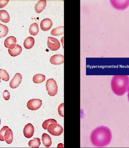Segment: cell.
Segmentation results:
<instances>
[{"label":"cell","instance_id":"cell-1","mask_svg":"<svg viewBox=\"0 0 129 148\" xmlns=\"http://www.w3.org/2000/svg\"><path fill=\"white\" fill-rule=\"evenodd\" d=\"M112 137L111 130L106 127L101 126L96 128L92 132L90 139L94 146L103 147L110 144Z\"/></svg>","mask_w":129,"mask_h":148},{"label":"cell","instance_id":"cell-2","mask_svg":"<svg viewBox=\"0 0 129 148\" xmlns=\"http://www.w3.org/2000/svg\"><path fill=\"white\" fill-rule=\"evenodd\" d=\"M113 92L118 96H122L129 89V77L128 75L114 76L111 82Z\"/></svg>","mask_w":129,"mask_h":148},{"label":"cell","instance_id":"cell-3","mask_svg":"<svg viewBox=\"0 0 129 148\" xmlns=\"http://www.w3.org/2000/svg\"><path fill=\"white\" fill-rule=\"evenodd\" d=\"M46 87L48 95L50 96H54L56 95L58 87L56 82L53 78H50L47 80Z\"/></svg>","mask_w":129,"mask_h":148},{"label":"cell","instance_id":"cell-4","mask_svg":"<svg viewBox=\"0 0 129 148\" xmlns=\"http://www.w3.org/2000/svg\"><path fill=\"white\" fill-rule=\"evenodd\" d=\"M47 130L49 134L54 136H60L63 132L62 127L57 123L49 124Z\"/></svg>","mask_w":129,"mask_h":148},{"label":"cell","instance_id":"cell-5","mask_svg":"<svg viewBox=\"0 0 129 148\" xmlns=\"http://www.w3.org/2000/svg\"><path fill=\"white\" fill-rule=\"evenodd\" d=\"M110 2L114 8L119 10H123L129 6V0H112Z\"/></svg>","mask_w":129,"mask_h":148},{"label":"cell","instance_id":"cell-6","mask_svg":"<svg viewBox=\"0 0 129 148\" xmlns=\"http://www.w3.org/2000/svg\"><path fill=\"white\" fill-rule=\"evenodd\" d=\"M47 45L48 48L51 50L56 51L60 48V43L57 38L54 37H48Z\"/></svg>","mask_w":129,"mask_h":148},{"label":"cell","instance_id":"cell-7","mask_svg":"<svg viewBox=\"0 0 129 148\" xmlns=\"http://www.w3.org/2000/svg\"><path fill=\"white\" fill-rule=\"evenodd\" d=\"M42 105V101L39 99H30L27 103V108L31 110H38Z\"/></svg>","mask_w":129,"mask_h":148},{"label":"cell","instance_id":"cell-8","mask_svg":"<svg viewBox=\"0 0 129 148\" xmlns=\"http://www.w3.org/2000/svg\"><path fill=\"white\" fill-rule=\"evenodd\" d=\"M22 76L19 73H16L10 83V86L12 89H15L19 86L21 82Z\"/></svg>","mask_w":129,"mask_h":148},{"label":"cell","instance_id":"cell-9","mask_svg":"<svg viewBox=\"0 0 129 148\" xmlns=\"http://www.w3.org/2000/svg\"><path fill=\"white\" fill-rule=\"evenodd\" d=\"M34 129L32 124L28 123L25 126L23 129V135L27 138H30L34 135Z\"/></svg>","mask_w":129,"mask_h":148},{"label":"cell","instance_id":"cell-10","mask_svg":"<svg viewBox=\"0 0 129 148\" xmlns=\"http://www.w3.org/2000/svg\"><path fill=\"white\" fill-rule=\"evenodd\" d=\"M53 26V22L49 18H45L41 21L40 23L41 29L44 32L50 29Z\"/></svg>","mask_w":129,"mask_h":148},{"label":"cell","instance_id":"cell-11","mask_svg":"<svg viewBox=\"0 0 129 148\" xmlns=\"http://www.w3.org/2000/svg\"><path fill=\"white\" fill-rule=\"evenodd\" d=\"M50 63L54 65H59L64 62V56L62 54L54 55L50 59Z\"/></svg>","mask_w":129,"mask_h":148},{"label":"cell","instance_id":"cell-12","mask_svg":"<svg viewBox=\"0 0 129 148\" xmlns=\"http://www.w3.org/2000/svg\"><path fill=\"white\" fill-rule=\"evenodd\" d=\"M16 39L14 36H10L7 37L4 41V45L7 48L10 49H13L16 46Z\"/></svg>","mask_w":129,"mask_h":148},{"label":"cell","instance_id":"cell-13","mask_svg":"<svg viewBox=\"0 0 129 148\" xmlns=\"http://www.w3.org/2000/svg\"><path fill=\"white\" fill-rule=\"evenodd\" d=\"M47 5V1L45 0H40L35 6V10L38 13L43 12Z\"/></svg>","mask_w":129,"mask_h":148},{"label":"cell","instance_id":"cell-14","mask_svg":"<svg viewBox=\"0 0 129 148\" xmlns=\"http://www.w3.org/2000/svg\"><path fill=\"white\" fill-rule=\"evenodd\" d=\"M22 51L21 47L18 44L16 45L15 47L13 49H8V52L12 57H16L21 54Z\"/></svg>","mask_w":129,"mask_h":148},{"label":"cell","instance_id":"cell-15","mask_svg":"<svg viewBox=\"0 0 129 148\" xmlns=\"http://www.w3.org/2000/svg\"><path fill=\"white\" fill-rule=\"evenodd\" d=\"M4 138L5 141L7 143V144H10L12 143L13 141V132L9 128L7 129L5 133Z\"/></svg>","mask_w":129,"mask_h":148},{"label":"cell","instance_id":"cell-16","mask_svg":"<svg viewBox=\"0 0 129 148\" xmlns=\"http://www.w3.org/2000/svg\"><path fill=\"white\" fill-rule=\"evenodd\" d=\"M42 140L43 145L46 147H49L51 146L52 140L50 136L47 134L44 133L43 134L42 136Z\"/></svg>","mask_w":129,"mask_h":148},{"label":"cell","instance_id":"cell-17","mask_svg":"<svg viewBox=\"0 0 129 148\" xmlns=\"http://www.w3.org/2000/svg\"><path fill=\"white\" fill-rule=\"evenodd\" d=\"M34 38L32 37H29L25 40L23 45L26 49H30L34 46Z\"/></svg>","mask_w":129,"mask_h":148},{"label":"cell","instance_id":"cell-18","mask_svg":"<svg viewBox=\"0 0 129 148\" xmlns=\"http://www.w3.org/2000/svg\"><path fill=\"white\" fill-rule=\"evenodd\" d=\"M0 20L5 23H8L10 20L9 14L5 10H0Z\"/></svg>","mask_w":129,"mask_h":148},{"label":"cell","instance_id":"cell-19","mask_svg":"<svg viewBox=\"0 0 129 148\" xmlns=\"http://www.w3.org/2000/svg\"><path fill=\"white\" fill-rule=\"evenodd\" d=\"M64 33V26H60L57 27L56 28H54L52 30L51 34L53 36H58L62 35Z\"/></svg>","mask_w":129,"mask_h":148},{"label":"cell","instance_id":"cell-20","mask_svg":"<svg viewBox=\"0 0 129 148\" xmlns=\"http://www.w3.org/2000/svg\"><path fill=\"white\" fill-rule=\"evenodd\" d=\"M39 32V28L38 23H34L31 25L29 28V33L31 35H37Z\"/></svg>","mask_w":129,"mask_h":148},{"label":"cell","instance_id":"cell-21","mask_svg":"<svg viewBox=\"0 0 129 148\" xmlns=\"http://www.w3.org/2000/svg\"><path fill=\"white\" fill-rule=\"evenodd\" d=\"M33 82L36 84L43 82L45 80V76L43 74H36L33 77Z\"/></svg>","mask_w":129,"mask_h":148},{"label":"cell","instance_id":"cell-22","mask_svg":"<svg viewBox=\"0 0 129 148\" xmlns=\"http://www.w3.org/2000/svg\"><path fill=\"white\" fill-rule=\"evenodd\" d=\"M40 144V139L39 138H35L34 140H30L28 143L29 147L32 148L39 147Z\"/></svg>","mask_w":129,"mask_h":148},{"label":"cell","instance_id":"cell-23","mask_svg":"<svg viewBox=\"0 0 129 148\" xmlns=\"http://www.w3.org/2000/svg\"><path fill=\"white\" fill-rule=\"evenodd\" d=\"M8 27L0 23V38L5 37L8 33Z\"/></svg>","mask_w":129,"mask_h":148},{"label":"cell","instance_id":"cell-24","mask_svg":"<svg viewBox=\"0 0 129 148\" xmlns=\"http://www.w3.org/2000/svg\"><path fill=\"white\" fill-rule=\"evenodd\" d=\"M9 75L5 70L4 69H0V79L7 82L9 80Z\"/></svg>","mask_w":129,"mask_h":148},{"label":"cell","instance_id":"cell-25","mask_svg":"<svg viewBox=\"0 0 129 148\" xmlns=\"http://www.w3.org/2000/svg\"><path fill=\"white\" fill-rule=\"evenodd\" d=\"M56 121L53 119H48L43 122L42 126L45 130H47L49 124L53 123H57Z\"/></svg>","mask_w":129,"mask_h":148},{"label":"cell","instance_id":"cell-26","mask_svg":"<svg viewBox=\"0 0 129 148\" xmlns=\"http://www.w3.org/2000/svg\"><path fill=\"white\" fill-rule=\"evenodd\" d=\"M8 128V126H5L3 127V128L0 130V140L1 141H3L5 140L4 135L6 130Z\"/></svg>","mask_w":129,"mask_h":148},{"label":"cell","instance_id":"cell-27","mask_svg":"<svg viewBox=\"0 0 129 148\" xmlns=\"http://www.w3.org/2000/svg\"><path fill=\"white\" fill-rule=\"evenodd\" d=\"M58 113L59 115L62 117H64V103H62L59 106L58 108Z\"/></svg>","mask_w":129,"mask_h":148},{"label":"cell","instance_id":"cell-28","mask_svg":"<svg viewBox=\"0 0 129 148\" xmlns=\"http://www.w3.org/2000/svg\"><path fill=\"white\" fill-rule=\"evenodd\" d=\"M3 97L5 100H8L10 97L9 92L7 90H5L3 93Z\"/></svg>","mask_w":129,"mask_h":148},{"label":"cell","instance_id":"cell-29","mask_svg":"<svg viewBox=\"0 0 129 148\" xmlns=\"http://www.w3.org/2000/svg\"><path fill=\"white\" fill-rule=\"evenodd\" d=\"M9 0H0V8H4L8 4Z\"/></svg>","mask_w":129,"mask_h":148},{"label":"cell","instance_id":"cell-30","mask_svg":"<svg viewBox=\"0 0 129 148\" xmlns=\"http://www.w3.org/2000/svg\"><path fill=\"white\" fill-rule=\"evenodd\" d=\"M128 100L129 101V89L128 90Z\"/></svg>","mask_w":129,"mask_h":148},{"label":"cell","instance_id":"cell-31","mask_svg":"<svg viewBox=\"0 0 129 148\" xmlns=\"http://www.w3.org/2000/svg\"><path fill=\"white\" fill-rule=\"evenodd\" d=\"M0 125H1V119H0Z\"/></svg>","mask_w":129,"mask_h":148},{"label":"cell","instance_id":"cell-32","mask_svg":"<svg viewBox=\"0 0 129 148\" xmlns=\"http://www.w3.org/2000/svg\"><path fill=\"white\" fill-rule=\"evenodd\" d=\"M1 79H0V83H1Z\"/></svg>","mask_w":129,"mask_h":148}]
</instances>
